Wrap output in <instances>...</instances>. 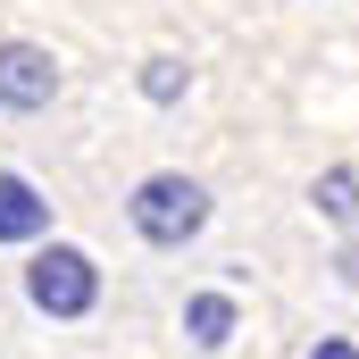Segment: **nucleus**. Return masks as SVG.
Instances as JSON below:
<instances>
[{
	"mask_svg": "<svg viewBox=\"0 0 359 359\" xmlns=\"http://www.w3.org/2000/svg\"><path fill=\"white\" fill-rule=\"evenodd\" d=\"M126 217H134V234H142L151 251H184V243L209 226V184H201V176H184V168H159V176H142V184H134Z\"/></svg>",
	"mask_w": 359,
	"mask_h": 359,
	"instance_id": "nucleus-1",
	"label": "nucleus"
},
{
	"mask_svg": "<svg viewBox=\"0 0 359 359\" xmlns=\"http://www.w3.org/2000/svg\"><path fill=\"white\" fill-rule=\"evenodd\" d=\"M25 301H34L42 318H84L92 301H100L92 251H76V243H42V251L25 259Z\"/></svg>",
	"mask_w": 359,
	"mask_h": 359,
	"instance_id": "nucleus-2",
	"label": "nucleus"
},
{
	"mask_svg": "<svg viewBox=\"0 0 359 359\" xmlns=\"http://www.w3.org/2000/svg\"><path fill=\"white\" fill-rule=\"evenodd\" d=\"M59 59L42 42H0V109H50Z\"/></svg>",
	"mask_w": 359,
	"mask_h": 359,
	"instance_id": "nucleus-3",
	"label": "nucleus"
},
{
	"mask_svg": "<svg viewBox=\"0 0 359 359\" xmlns=\"http://www.w3.org/2000/svg\"><path fill=\"white\" fill-rule=\"evenodd\" d=\"M50 234V201L25 176H0V243H42Z\"/></svg>",
	"mask_w": 359,
	"mask_h": 359,
	"instance_id": "nucleus-4",
	"label": "nucleus"
},
{
	"mask_svg": "<svg viewBox=\"0 0 359 359\" xmlns=\"http://www.w3.org/2000/svg\"><path fill=\"white\" fill-rule=\"evenodd\" d=\"M234 326H243L234 292H192V301H184V334H192L201 351H226V343H234Z\"/></svg>",
	"mask_w": 359,
	"mask_h": 359,
	"instance_id": "nucleus-5",
	"label": "nucleus"
},
{
	"mask_svg": "<svg viewBox=\"0 0 359 359\" xmlns=\"http://www.w3.org/2000/svg\"><path fill=\"white\" fill-rule=\"evenodd\" d=\"M309 201H318L326 226H359V168H326V176L309 184Z\"/></svg>",
	"mask_w": 359,
	"mask_h": 359,
	"instance_id": "nucleus-6",
	"label": "nucleus"
},
{
	"mask_svg": "<svg viewBox=\"0 0 359 359\" xmlns=\"http://www.w3.org/2000/svg\"><path fill=\"white\" fill-rule=\"evenodd\" d=\"M184 84H192V67H184L176 50H159V59H142V100H184Z\"/></svg>",
	"mask_w": 359,
	"mask_h": 359,
	"instance_id": "nucleus-7",
	"label": "nucleus"
},
{
	"mask_svg": "<svg viewBox=\"0 0 359 359\" xmlns=\"http://www.w3.org/2000/svg\"><path fill=\"white\" fill-rule=\"evenodd\" d=\"M309 359H359V343H343V334H326V343H309Z\"/></svg>",
	"mask_w": 359,
	"mask_h": 359,
	"instance_id": "nucleus-8",
	"label": "nucleus"
},
{
	"mask_svg": "<svg viewBox=\"0 0 359 359\" xmlns=\"http://www.w3.org/2000/svg\"><path fill=\"white\" fill-rule=\"evenodd\" d=\"M343 284H359V243H351V251H343Z\"/></svg>",
	"mask_w": 359,
	"mask_h": 359,
	"instance_id": "nucleus-9",
	"label": "nucleus"
}]
</instances>
